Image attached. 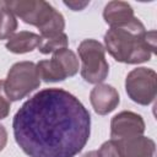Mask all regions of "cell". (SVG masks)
Returning <instances> with one entry per match:
<instances>
[{
	"label": "cell",
	"instance_id": "cell-19",
	"mask_svg": "<svg viewBox=\"0 0 157 157\" xmlns=\"http://www.w3.org/2000/svg\"><path fill=\"white\" fill-rule=\"evenodd\" d=\"M82 157H99V153H98V151H90V152L85 153Z\"/></svg>",
	"mask_w": 157,
	"mask_h": 157
},
{
	"label": "cell",
	"instance_id": "cell-11",
	"mask_svg": "<svg viewBox=\"0 0 157 157\" xmlns=\"http://www.w3.org/2000/svg\"><path fill=\"white\" fill-rule=\"evenodd\" d=\"M103 18L110 27H117L130 22L135 16L130 4L125 1H110L104 7Z\"/></svg>",
	"mask_w": 157,
	"mask_h": 157
},
{
	"label": "cell",
	"instance_id": "cell-10",
	"mask_svg": "<svg viewBox=\"0 0 157 157\" xmlns=\"http://www.w3.org/2000/svg\"><path fill=\"white\" fill-rule=\"evenodd\" d=\"M90 101L94 112L99 115H105L113 112L119 104L118 91L105 83H98L90 93Z\"/></svg>",
	"mask_w": 157,
	"mask_h": 157
},
{
	"label": "cell",
	"instance_id": "cell-9",
	"mask_svg": "<svg viewBox=\"0 0 157 157\" xmlns=\"http://www.w3.org/2000/svg\"><path fill=\"white\" fill-rule=\"evenodd\" d=\"M112 141L120 157H153L155 155V141L144 135Z\"/></svg>",
	"mask_w": 157,
	"mask_h": 157
},
{
	"label": "cell",
	"instance_id": "cell-16",
	"mask_svg": "<svg viewBox=\"0 0 157 157\" xmlns=\"http://www.w3.org/2000/svg\"><path fill=\"white\" fill-rule=\"evenodd\" d=\"M98 153H99V157H120L112 140L104 142L98 150Z\"/></svg>",
	"mask_w": 157,
	"mask_h": 157
},
{
	"label": "cell",
	"instance_id": "cell-4",
	"mask_svg": "<svg viewBox=\"0 0 157 157\" xmlns=\"http://www.w3.org/2000/svg\"><path fill=\"white\" fill-rule=\"evenodd\" d=\"M40 78L32 61H20L11 66L4 81V90L10 101H20L38 88Z\"/></svg>",
	"mask_w": 157,
	"mask_h": 157
},
{
	"label": "cell",
	"instance_id": "cell-8",
	"mask_svg": "<svg viewBox=\"0 0 157 157\" xmlns=\"http://www.w3.org/2000/svg\"><path fill=\"white\" fill-rule=\"evenodd\" d=\"M145 131V121L140 114L134 112H120L110 121V140H120L140 136Z\"/></svg>",
	"mask_w": 157,
	"mask_h": 157
},
{
	"label": "cell",
	"instance_id": "cell-6",
	"mask_svg": "<svg viewBox=\"0 0 157 157\" xmlns=\"http://www.w3.org/2000/svg\"><path fill=\"white\" fill-rule=\"evenodd\" d=\"M0 6L11 11L23 22L42 29L58 12L49 2L43 0H15L1 1Z\"/></svg>",
	"mask_w": 157,
	"mask_h": 157
},
{
	"label": "cell",
	"instance_id": "cell-15",
	"mask_svg": "<svg viewBox=\"0 0 157 157\" xmlns=\"http://www.w3.org/2000/svg\"><path fill=\"white\" fill-rule=\"evenodd\" d=\"M10 112V99L4 90V81L0 80V120L6 118Z\"/></svg>",
	"mask_w": 157,
	"mask_h": 157
},
{
	"label": "cell",
	"instance_id": "cell-14",
	"mask_svg": "<svg viewBox=\"0 0 157 157\" xmlns=\"http://www.w3.org/2000/svg\"><path fill=\"white\" fill-rule=\"evenodd\" d=\"M42 38V37H40ZM69 40H67V36L65 33H61L59 36L55 37H50V38H42L40 39V44L38 47V50L42 54H49V53H55L60 49L67 48Z\"/></svg>",
	"mask_w": 157,
	"mask_h": 157
},
{
	"label": "cell",
	"instance_id": "cell-3",
	"mask_svg": "<svg viewBox=\"0 0 157 157\" xmlns=\"http://www.w3.org/2000/svg\"><path fill=\"white\" fill-rule=\"evenodd\" d=\"M78 55L82 63L81 76L90 83H101L109 72L105 60V49L96 39H85L78 45Z\"/></svg>",
	"mask_w": 157,
	"mask_h": 157
},
{
	"label": "cell",
	"instance_id": "cell-5",
	"mask_svg": "<svg viewBox=\"0 0 157 157\" xmlns=\"http://www.w3.org/2000/svg\"><path fill=\"white\" fill-rule=\"evenodd\" d=\"M36 66L39 78L45 82H56L76 75L78 59L72 50L64 48L53 53L50 60H42Z\"/></svg>",
	"mask_w": 157,
	"mask_h": 157
},
{
	"label": "cell",
	"instance_id": "cell-18",
	"mask_svg": "<svg viewBox=\"0 0 157 157\" xmlns=\"http://www.w3.org/2000/svg\"><path fill=\"white\" fill-rule=\"evenodd\" d=\"M6 142H7V131L4 128V125L0 124V151L4 150Z\"/></svg>",
	"mask_w": 157,
	"mask_h": 157
},
{
	"label": "cell",
	"instance_id": "cell-2",
	"mask_svg": "<svg viewBox=\"0 0 157 157\" xmlns=\"http://www.w3.org/2000/svg\"><path fill=\"white\" fill-rule=\"evenodd\" d=\"M104 44L108 53L120 63L139 64L150 60L156 49V32L145 29L139 18L110 27L104 34Z\"/></svg>",
	"mask_w": 157,
	"mask_h": 157
},
{
	"label": "cell",
	"instance_id": "cell-1",
	"mask_svg": "<svg viewBox=\"0 0 157 157\" xmlns=\"http://www.w3.org/2000/svg\"><path fill=\"white\" fill-rule=\"evenodd\" d=\"M12 128L28 157H75L90 139L91 115L67 91L45 88L22 104Z\"/></svg>",
	"mask_w": 157,
	"mask_h": 157
},
{
	"label": "cell",
	"instance_id": "cell-17",
	"mask_svg": "<svg viewBox=\"0 0 157 157\" xmlns=\"http://www.w3.org/2000/svg\"><path fill=\"white\" fill-rule=\"evenodd\" d=\"M64 4L66 6H69L70 9H72L74 11H80V10L85 9L88 5V1H83V2H80V1H65Z\"/></svg>",
	"mask_w": 157,
	"mask_h": 157
},
{
	"label": "cell",
	"instance_id": "cell-12",
	"mask_svg": "<svg viewBox=\"0 0 157 157\" xmlns=\"http://www.w3.org/2000/svg\"><path fill=\"white\" fill-rule=\"evenodd\" d=\"M40 36L33 32L28 31H22L18 33L12 34L7 43L6 48L9 52L15 53V54H25L28 52H32L33 49L38 48L40 44Z\"/></svg>",
	"mask_w": 157,
	"mask_h": 157
},
{
	"label": "cell",
	"instance_id": "cell-13",
	"mask_svg": "<svg viewBox=\"0 0 157 157\" xmlns=\"http://www.w3.org/2000/svg\"><path fill=\"white\" fill-rule=\"evenodd\" d=\"M17 28L16 16L7 9L0 6V39L10 38Z\"/></svg>",
	"mask_w": 157,
	"mask_h": 157
},
{
	"label": "cell",
	"instance_id": "cell-7",
	"mask_svg": "<svg viewBox=\"0 0 157 157\" xmlns=\"http://www.w3.org/2000/svg\"><path fill=\"white\" fill-rule=\"evenodd\" d=\"M125 91L135 103L148 105L156 98L157 75L152 69L137 67L131 70L125 80Z\"/></svg>",
	"mask_w": 157,
	"mask_h": 157
}]
</instances>
